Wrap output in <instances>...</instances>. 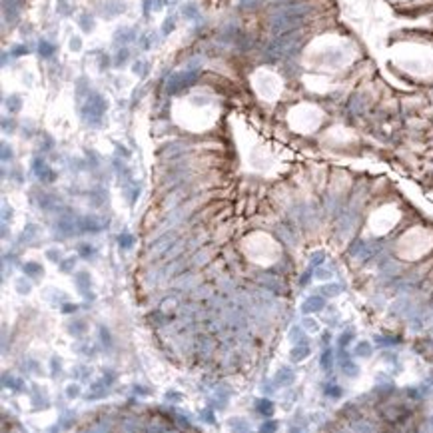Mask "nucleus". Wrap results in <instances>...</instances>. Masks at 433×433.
I'll use <instances>...</instances> for the list:
<instances>
[{
	"instance_id": "obj_1",
	"label": "nucleus",
	"mask_w": 433,
	"mask_h": 433,
	"mask_svg": "<svg viewBox=\"0 0 433 433\" xmlns=\"http://www.w3.org/2000/svg\"><path fill=\"white\" fill-rule=\"evenodd\" d=\"M307 353H310V348H307V346H301V344H299L298 348H294V352H292V357H294L296 361H301V359H305V357H307Z\"/></svg>"
},
{
	"instance_id": "obj_2",
	"label": "nucleus",
	"mask_w": 433,
	"mask_h": 433,
	"mask_svg": "<svg viewBox=\"0 0 433 433\" xmlns=\"http://www.w3.org/2000/svg\"><path fill=\"white\" fill-rule=\"evenodd\" d=\"M292 379H294V374H292V372H290L288 367H284V369H280V374H277V378H275V381L284 385V383H290Z\"/></svg>"
},
{
	"instance_id": "obj_3",
	"label": "nucleus",
	"mask_w": 433,
	"mask_h": 433,
	"mask_svg": "<svg viewBox=\"0 0 433 433\" xmlns=\"http://www.w3.org/2000/svg\"><path fill=\"white\" fill-rule=\"evenodd\" d=\"M355 355L369 357V355H372V346H369L367 342H361V344H357V348H355Z\"/></svg>"
},
{
	"instance_id": "obj_4",
	"label": "nucleus",
	"mask_w": 433,
	"mask_h": 433,
	"mask_svg": "<svg viewBox=\"0 0 433 433\" xmlns=\"http://www.w3.org/2000/svg\"><path fill=\"white\" fill-rule=\"evenodd\" d=\"M258 411H260V413H264V415H271V411H273L271 401H268V399H262V401L258 404Z\"/></svg>"
},
{
	"instance_id": "obj_5",
	"label": "nucleus",
	"mask_w": 433,
	"mask_h": 433,
	"mask_svg": "<svg viewBox=\"0 0 433 433\" xmlns=\"http://www.w3.org/2000/svg\"><path fill=\"white\" fill-rule=\"evenodd\" d=\"M232 429L236 433H250V429L245 427L244 421H240V419H236V421H232Z\"/></svg>"
},
{
	"instance_id": "obj_6",
	"label": "nucleus",
	"mask_w": 433,
	"mask_h": 433,
	"mask_svg": "<svg viewBox=\"0 0 433 433\" xmlns=\"http://www.w3.org/2000/svg\"><path fill=\"white\" fill-rule=\"evenodd\" d=\"M322 367H324V369H329V367H331V352H329V350L324 352V357H322Z\"/></svg>"
},
{
	"instance_id": "obj_7",
	"label": "nucleus",
	"mask_w": 433,
	"mask_h": 433,
	"mask_svg": "<svg viewBox=\"0 0 433 433\" xmlns=\"http://www.w3.org/2000/svg\"><path fill=\"white\" fill-rule=\"evenodd\" d=\"M66 393H68V397L72 399V397H76V395L80 393V389H78V385H74V383H72V385H68V389H66Z\"/></svg>"
},
{
	"instance_id": "obj_8",
	"label": "nucleus",
	"mask_w": 433,
	"mask_h": 433,
	"mask_svg": "<svg viewBox=\"0 0 433 433\" xmlns=\"http://www.w3.org/2000/svg\"><path fill=\"white\" fill-rule=\"evenodd\" d=\"M271 431H275V421H268V423H264L262 433H271Z\"/></svg>"
},
{
	"instance_id": "obj_9",
	"label": "nucleus",
	"mask_w": 433,
	"mask_h": 433,
	"mask_svg": "<svg viewBox=\"0 0 433 433\" xmlns=\"http://www.w3.org/2000/svg\"><path fill=\"white\" fill-rule=\"evenodd\" d=\"M350 342H352V333H344V335H342V342H339V346H342V348H346Z\"/></svg>"
}]
</instances>
